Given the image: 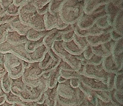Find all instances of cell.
I'll return each mask as SVG.
<instances>
[{"mask_svg":"<svg viewBox=\"0 0 123 106\" xmlns=\"http://www.w3.org/2000/svg\"><path fill=\"white\" fill-rule=\"evenodd\" d=\"M63 45L65 50L73 55H76L83 52V50L80 48L73 40L68 42H63Z\"/></svg>","mask_w":123,"mask_h":106,"instance_id":"23","label":"cell"},{"mask_svg":"<svg viewBox=\"0 0 123 106\" xmlns=\"http://www.w3.org/2000/svg\"><path fill=\"white\" fill-rule=\"evenodd\" d=\"M6 101L10 104L19 103L21 104L23 106H26L27 101H23L19 96L13 94L11 92L6 94Z\"/></svg>","mask_w":123,"mask_h":106,"instance_id":"29","label":"cell"},{"mask_svg":"<svg viewBox=\"0 0 123 106\" xmlns=\"http://www.w3.org/2000/svg\"><path fill=\"white\" fill-rule=\"evenodd\" d=\"M6 93L4 92L1 85V81L0 78V97L6 95Z\"/></svg>","mask_w":123,"mask_h":106,"instance_id":"56","label":"cell"},{"mask_svg":"<svg viewBox=\"0 0 123 106\" xmlns=\"http://www.w3.org/2000/svg\"><path fill=\"white\" fill-rule=\"evenodd\" d=\"M113 29L117 33L123 35V10L120 9L115 17L112 25Z\"/></svg>","mask_w":123,"mask_h":106,"instance_id":"21","label":"cell"},{"mask_svg":"<svg viewBox=\"0 0 123 106\" xmlns=\"http://www.w3.org/2000/svg\"><path fill=\"white\" fill-rule=\"evenodd\" d=\"M10 25L13 31L23 35H26L28 31L31 28L29 26L23 24L20 21L18 16L11 22Z\"/></svg>","mask_w":123,"mask_h":106,"instance_id":"18","label":"cell"},{"mask_svg":"<svg viewBox=\"0 0 123 106\" xmlns=\"http://www.w3.org/2000/svg\"><path fill=\"white\" fill-rule=\"evenodd\" d=\"M79 0V1H84L85 0Z\"/></svg>","mask_w":123,"mask_h":106,"instance_id":"63","label":"cell"},{"mask_svg":"<svg viewBox=\"0 0 123 106\" xmlns=\"http://www.w3.org/2000/svg\"><path fill=\"white\" fill-rule=\"evenodd\" d=\"M60 70L61 69L58 66L55 70L51 71L49 77L48 78L49 88H53L56 86L58 78L60 75Z\"/></svg>","mask_w":123,"mask_h":106,"instance_id":"27","label":"cell"},{"mask_svg":"<svg viewBox=\"0 0 123 106\" xmlns=\"http://www.w3.org/2000/svg\"><path fill=\"white\" fill-rule=\"evenodd\" d=\"M61 70L67 71L75 70L73 68L65 61L61 58V61L59 65Z\"/></svg>","mask_w":123,"mask_h":106,"instance_id":"43","label":"cell"},{"mask_svg":"<svg viewBox=\"0 0 123 106\" xmlns=\"http://www.w3.org/2000/svg\"><path fill=\"white\" fill-rule=\"evenodd\" d=\"M25 86L26 84L23 81L22 76L18 78L12 79L11 92L16 95L19 96L24 90Z\"/></svg>","mask_w":123,"mask_h":106,"instance_id":"22","label":"cell"},{"mask_svg":"<svg viewBox=\"0 0 123 106\" xmlns=\"http://www.w3.org/2000/svg\"><path fill=\"white\" fill-rule=\"evenodd\" d=\"M28 40L26 35H23L14 31H9L7 35L6 42L12 44H25Z\"/></svg>","mask_w":123,"mask_h":106,"instance_id":"14","label":"cell"},{"mask_svg":"<svg viewBox=\"0 0 123 106\" xmlns=\"http://www.w3.org/2000/svg\"><path fill=\"white\" fill-rule=\"evenodd\" d=\"M111 2L114 6L123 8V0H111Z\"/></svg>","mask_w":123,"mask_h":106,"instance_id":"52","label":"cell"},{"mask_svg":"<svg viewBox=\"0 0 123 106\" xmlns=\"http://www.w3.org/2000/svg\"><path fill=\"white\" fill-rule=\"evenodd\" d=\"M80 80L79 78H73L70 79V83L72 87L74 88H78Z\"/></svg>","mask_w":123,"mask_h":106,"instance_id":"49","label":"cell"},{"mask_svg":"<svg viewBox=\"0 0 123 106\" xmlns=\"http://www.w3.org/2000/svg\"><path fill=\"white\" fill-rule=\"evenodd\" d=\"M63 40L55 41L52 45L51 48L61 58L63 59L64 57L68 53L63 46Z\"/></svg>","mask_w":123,"mask_h":106,"instance_id":"25","label":"cell"},{"mask_svg":"<svg viewBox=\"0 0 123 106\" xmlns=\"http://www.w3.org/2000/svg\"><path fill=\"white\" fill-rule=\"evenodd\" d=\"M13 3V0H0V4H1L5 11Z\"/></svg>","mask_w":123,"mask_h":106,"instance_id":"50","label":"cell"},{"mask_svg":"<svg viewBox=\"0 0 123 106\" xmlns=\"http://www.w3.org/2000/svg\"><path fill=\"white\" fill-rule=\"evenodd\" d=\"M86 38L89 44L92 46L102 44L111 39L110 33L87 36Z\"/></svg>","mask_w":123,"mask_h":106,"instance_id":"13","label":"cell"},{"mask_svg":"<svg viewBox=\"0 0 123 106\" xmlns=\"http://www.w3.org/2000/svg\"><path fill=\"white\" fill-rule=\"evenodd\" d=\"M0 81L1 85L4 92L6 93L10 92L12 79L9 76L7 72L0 78Z\"/></svg>","mask_w":123,"mask_h":106,"instance_id":"28","label":"cell"},{"mask_svg":"<svg viewBox=\"0 0 123 106\" xmlns=\"http://www.w3.org/2000/svg\"><path fill=\"white\" fill-rule=\"evenodd\" d=\"M12 106H23L21 104L19 103H14L12 104Z\"/></svg>","mask_w":123,"mask_h":106,"instance_id":"62","label":"cell"},{"mask_svg":"<svg viewBox=\"0 0 123 106\" xmlns=\"http://www.w3.org/2000/svg\"><path fill=\"white\" fill-rule=\"evenodd\" d=\"M5 14L4 9L3 8L1 4H0V17L3 16Z\"/></svg>","mask_w":123,"mask_h":106,"instance_id":"59","label":"cell"},{"mask_svg":"<svg viewBox=\"0 0 123 106\" xmlns=\"http://www.w3.org/2000/svg\"><path fill=\"white\" fill-rule=\"evenodd\" d=\"M62 59L68 63L76 71L78 70L81 65V61L78 59L75 55L69 53H68Z\"/></svg>","mask_w":123,"mask_h":106,"instance_id":"26","label":"cell"},{"mask_svg":"<svg viewBox=\"0 0 123 106\" xmlns=\"http://www.w3.org/2000/svg\"><path fill=\"white\" fill-rule=\"evenodd\" d=\"M123 8H119L114 6L110 1L105 5V10L108 17V20L110 26H112L113 22L115 17L119 10Z\"/></svg>","mask_w":123,"mask_h":106,"instance_id":"19","label":"cell"},{"mask_svg":"<svg viewBox=\"0 0 123 106\" xmlns=\"http://www.w3.org/2000/svg\"><path fill=\"white\" fill-rule=\"evenodd\" d=\"M7 72L4 66V63L0 62V78Z\"/></svg>","mask_w":123,"mask_h":106,"instance_id":"54","label":"cell"},{"mask_svg":"<svg viewBox=\"0 0 123 106\" xmlns=\"http://www.w3.org/2000/svg\"><path fill=\"white\" fill-rule=\"evenodd\" d=\"M23 60L11 53L5 54L4 64L7 72L12 79L20 78L25 68Z\"/></svg>","mask_w":123,"mask_h":106,"instance_id":"2","label":"cell"},{"mask_svg":"<svg viewBox=\"0 0 123 106\" xmlns=\"http://www.w3.org/2000/svg\"><path fill=\"white\" fill-rule=\"evenodd\" d=\"M29 0H13V3L17 6L20 7Z\"/></svg>","mask_w":123,"mask_h":106,"instance_id":"53","label":"cell"},{"mask_svg":"<svg viewBox=\"0 0 123 106\" xmlns=\"http://www.w3.org/2000/svg\"><path fill=\"white\" fill-rule=\"evenodd\" d=\"M47 52L54 60L58 61L61 60V58L53 50L51 47L47 48Z\"/></svg>","mask_w":123,"mask_h":106,"instance_id":"47","label":"cell"},{"mask_svg":"<svg viewBox=\"0 0 123 106\" xmlns=\"http://www.w3.org/2000/svg\"><path fill=\"white\" fill-rule=\"evenodd\" d=\"M43 37L36 41L28 40L25 44V48L26 51L29 53L34 52L38 47L43 44Z\"/></svg>","mask_w":123,"mask_h":106,"instance_id":"30","label":"cell"},{"mask_svg":"<svg viewBox=\"0 0 123 106\" xmlns=\"http://www.w3.org/2000/svg\"><path fill=\"white\" fill-rule=\"evenodd\" d=\"M84 1L64 0L59 14L62 20L68 24L77 23L84 14Z\"/></svg>","mask_w":123,"mask_h":106,"instance_id":"1","label":"cell"},{"mask_svg":"<svg viewBox=\"0 0 123 106\" xmlns=\"http://www.w3.org/2000/svg\"><path fill=\"white\" fill-rule=\"evenodd\" d=\"M0 106H12V104H10L6 101L5 103L1 105H0Z\"/></svg>","mask_w":123,"mask_h":106,"instance_id":"61","label":"cell"},{"mask_svg":"<svg viewBox=\"0 0 123 106\" xmlns=\"http://www.w3.org/2000/svg\"><path fill=\"white\" fill-rule=\"evenodd\" d=\"M60 75L67 79L73 78H79L80 74L76 71H67L60 70Z\"/></svg>","mask_w":123,"mask_h":106,"instance_id":"34","label":"cell"},{"mask_svg":"<svg viewBox=\"0 0 123 106\" xmlns=\"http://www.w3.org/2000/svg\"><path fill=\"white\" fill-rule=\"evenodd\" d=\"M123 74H116L114 81L115 90L122 92L123 90Z\"/></svg>","mask_w":123,"mask_h":106,"instance_id":"36","label":"cell"},{"mask_svg":"<svg viewBox=\"0 0 123 106\" xmlns=\"http://www.w3.org/2000/svg\"><path fill=\"white\" fill-rule=\"evenodd\" d=\"M95 25L99 28L105 29L110 26L108 20V17L106 14L103 16L98 19L96 22Z\"/></svg>","mask_w":123,"mask_h":106,"instance_id":"35","label":"cell"},{"mask_svg":"<svg viewBox=\"0 0 123 106\" xmlns=\"http://www.w3.org/2000/svg\"><path fill=\"white\" fill-rule=\"evenodd\" d=\"M73 40L80 47V48L83 50L88 47L89 44L87 40L86 37L78 36L75 33Z\"/></svg>","mask_w":123,"mask_h":106,"instance_id":"32","label":"cell"},{"mask_svg":"<svg viewBox=\"0 0 123 106\" xmlns=\"http://www.w3.org/2000/svg\"><path fill=\"white\" fill-rule=\"evenodd\" d=\"M83 52L85 58L87 60L90 58L94 54L93 52L92 46L90 44L83 50Z\"/></svg>","mask_w":123,"mask_h":106,"instance_id":"46","label":"cell"},{"mask_svg":"<svg viewBox=\"0 0 123 106\" xmlns=\"http://www.w3.org/2000/svg\"><path fill=\"white\" fill-rule=\"evenodd\" d=\"M105 14H106L104 5L99 7L90 14H86L84 13L77 22V25L80 29H88L95 25L96 21L99 18Z\"/></svg>","mask_w":123,"mask_h":106,"instance_id":"5","label":"cell"},{"mask_svg":"<svg viewBox=\"0 0 123 106\" xmlns=\"http://www.w3.org/2000/svg\"><path fill=\"white\" fill-rule=\"evenodd\" d=\"M18 16H11L5 14L0 17V28L2 26L10 23L16 19Z\"/></svg>","mask_w":123,"mask_h":106,"instance_id":"39","label":"cell"},{"mask_svg":"<svg viewBox=\"0 0 123 106\" xmlns=\"http://www.w3.org/2000/svg\"><path fill=\"white\" fill-rule=\"evenodd\" d=\"M93 53L98 56L104 57L109 55L104 50L101 44L92 46Z\"/></svg>","mask_w":123,"mask_h":106,"instance_id":"38","label":"cell"},{"mask_svg":"<svg viewBox=\"0 0 123 106\" xmlns=\"http://www.w3.org/2000/svg\"><path fill=\"white\" fill-rule=\"evenodd\" d=\"M108 74V72L104 69L98 70L95 68L94 65L87 64L85 65L83 75L103 81L104 83L106 84Z\"/></svg>","mask_w":123,"mask_h":106,"instance_id":"10","label":"cell"},{"mask_svg":"<svg viewBox=\"0 0 123 106\" xmlns=\"http://www.w3.org/2000/svg\"><path fill=\"white\" fill-rule=\"evenodd\" d=\"M43 93L38 86L33 87L26 85L25 89L19 96L25 101L37 102Z\"/></svg>","mask_w":123,"mask_h":106,"instance_id":"8","label":"cell"},{"mask_svg":"<svg viewBox=\"0 0 123 106\" xmlns=\"http://www.w3.org/2000/svg\"><path fill=\"white\" fill-rule=\"evenodd\" d=\"M0 52L4 54L11 53L24 61L32 63L30 53L26 50L25 44L13 45L6 42L0 45Z\"/></svg>","mask_w":123,"mask_h":106,"instance_id":"4","label":"cell"},{"mask_svg":"<svg viewBox=\"0 0 123 106\" xmlns=\"http://www.w3.org/2000/svg\"><path fill=\"white\" fill-rule=\"evenodd\" d=\"M61 60L58 61L53 60L50 65L45 70H44V72H51L56 68L59 65ZM43 72V73H44Z\"/></svg>","mask_w":123,"mask_h":106,"instance_id":"45","label":"cell"},{"mask_svg":"<svg viewBox=\"0 0 123 106\" xmlns=\"http://www.w3.org/2000/svg\"><path fill=\"white\" fill-rule=\"evenodd\" d=\"M113 29V27L111 26L103 29L99 28L95 25L88 29H82L79 28L76 23L75 25L74 31L75 33L78 36L86 37L91 35H98L104 33H110Z\"/></svg>","mask_w":123,"mask_h":106,"instance_id":"7","label":"cell"},{"mask_svg":"<svg viewBox=\"0 0 123 106\" xmlns=\"http://www.w3.org/2000/svg\"><path fill=\"white\" fill-rule=\"evenodd\" d=\"M53 59L48 52L46 53L42 60L39 62V66L42 70H45L50 65Z\"/></svg>","mask_w":123,"mask_h":106,"instance_id":"33","label":"cell"},{"mask_svg":"<svg viewBox=\"0 0 123 106\" xmlns=\"http://www.w3.org/2000/svg\"><path fill=\"white\" fill-rule=\"evenodd\" d=\"M43 72L44 70L39 67V62L32 63L29 68L25 69L22 76L23 81L27 86L36 87L38 85Z\"/></svg>","mask_w":123,"mask_h":106,"instance_id":"3","label":"cell"},{"mask_svg":"<svg viewBox=\"0 0 123 106\" xmlns=\"http://www.w3.org/2000/svg\"><path fill=\"white\" fill-rule=\"evenodd\" d=\"M51 0H31V2L37 9L41 8L49 3Z\"/></svg>","mask_w":123,"mask_h":106,"instance_id":"42","label":"cell"},{"mask_svg":"<svg viewBox=\"0 0 123 106\" xmlns=\"http://www.w3.org/2000/svg\"><path fill=\"white\" fill-rule=\"evenodd\" d=\"M111 54L117 66L119 69H123V37L115 41Z\"/></svg>","mask_w":123,"mask_h":106,"instance_id":"11","label":"cell"},{"mask_svg":"<svg viewBox=\"0 0 123 106\" xmlns=\"http://www.w3.org/2000/svg\"><path fill=\"white\" fill-rule=\"evenodd\" d=\"M75 35L74 31H72L70 32L62 35V38L64 42H68L73 40Z\"/></svg>","mask_w":123,"mask_h":106,"instance_id":"44","label":"cell"},{"mask_svg":"<svg viewBox=\"0 0 123 106\" xmlns=\"http://www.w3.org/2000/svg\"><path fill=\"white\" fill-rule=\"evenodd\" d=\"M111 39L114 41H117L119 39L123 37V35L117 33L113 29L110 32Z\"/></svg>","mask_w":123,"mask_h":106,"instance_id":"48","label":"cell"},{"mask_svg":"<svg viewBox=\"0 0 123 106\" xmlns=\"http://www.w3.org/2000/svg\"><path fill=\"white\" fill-rule=\"evenodd\" d=\"M75 56L76 57H77V58L81 61H82L85 60H86L85 58V56H84L83 52L79 54V55H76Z\"/></svg>","mask_w":123,"mask_h":106,"instance_id":"55","label":"cell"},{"mask_svg":"<svg viewBox=\"0 0 123 106\" xmlns=\"http://www.w3.org/2000/svg\"><path fill=\"white\" fill-rule=\"evenodd\" d=\"M49 4L45 5L41 8L37 9V13L39 14L44 15L49 11Z\"/></svg>","mask_w":123,"mask_h":106,"instance_id":"51","label":"cell"},{"mask_svg":"<svg viewBox=\"0 0 123 106\" xmlns=\"http://www.w3.org/2000/svg\"><path fill=\"white\" fill-rule=\"evenodd\" d=\"M47 51V48L43 44L38 47L34 52L30 53L32 63L40 62Z\"/></svg>","mask_w":123,"mask_h":106,"instance_id":"20","label":"cell"},{"mask_svg":"<svg viewBox=\"0 0 123 106\" xmlns=\"http://www.w3.org/2000/svg\"><path fill=\"white\" fill-rule=\"evenodd\" d=\"M111 0H85L83 2V10L85 13L90 14L99 7L104 6Z\"/></svg>","mask_w":123,"mask_h":106,"instance_id":"12","label":"cell"},{"mask_svg":"<svg viewBox=\"0 0 123 106\" xmlns=\"http://www.w3.org/2000/svg\"><path fill=\"white\" fill-rule=\"evenodd\" d=\"M49 30L39 31L31 28L29 30L26 35V37L28 40L36 41L43 37Z\"/></svg>","mask_w":123,"mask_h":106,"instance_id":"24","label":"cell"},{"mask_svg":"<svg viewBox=\"0 0 123 106\" xmlns=\"http://www.w3.org/2000/svg\"><path fill=\"white\" fill-rule=\"evenodd\" d=\"M79 79L83 83L91 90L109 91L107 85L103 81L87 77L83 75H80Z\"/></svg>","mask_w":123,"mask_h":106,"instance_id":"9","label":"cell"},{"mask_svg":"<svg viewBox=\"0 0 123 106\" xmlns=\"http://www.w3.org/2000/svg\"><path fill=\"white\" fill-rule=\"evenodd\" d=\"M64 0H51L49 4V13L53 15L59 13L61 6Z\"/></svg>","mask_w":123,"mask_h":106,"instance_id":"31","label":"cell"},{"mask_svg":"<svg viewBox=\"0 0 123 106\" xmlns=\"http://www.w3.org/2000/svg\"><path fill=\"white\" fill-rule=\"evenodd\" d=\"M31 63L29 62H26V61H23V65L24 66V68L27 69L29 68L31 66Z\"/></svg>","mask_w":123,"mask_h":106,"instance_id":"58","label":"cell"},{"mask_svg":"<svg viewBox=\"0 0 123 106\" xmlns=\"http://www.w3.org/2000/svg\"><path fill=\"white\" fill-rule=\"evenodd\" d=\"M44 15L38 13L37 12L33 17L29 24V26L32 29L39 31L46 30L44 24Z\"/></svg>","mask_w":123,"mask_h":106,"instance_id":"15","label":"cell"},{"mask_svg":"<svg viewBox=\"0 0 123 106\" xmlns=\"http://www.w3.org/2000/svg\"><path fill=\"white\" fill-rule=\"evenodd\" d=\"M62 35L60 30L54 28L49 30L44 37L43 44L47 48L51 47L54 42L56 40L57 37Z\"/></svg>","mask_w":123,"mask_h":106,"instance_id":"17","label":"cell"},{"mask_svg":"<svg viewBox=\"0 0 123 106\" xmlns=\"http://www.w3.org/2000/svg\"><path fill=\"white\" fill-rule=\"evenodd\" d=\"M67 80V79L60 75L58 78V81L59 83H62L64 82Z\"/></svg>","mask_w":123,"mask_h":106,"instance_id":"57","label":"cell"},{"mask_svg":"<svg viewBox=\"0 0 123 106\" xmlns=\"http://www.w3.org/2000/svg\"><path fill=\"white\" fill-rule=\"evenodd\" d=\"M102 64L104 69L108 73H114L116 74L121 70L116 65L111 54L104 58Z\"/></svg>","mask_w":123,"mask_h":106,"instance_id":"16","label":"cell"},{"mask_svg":"<svg viewBox=\"0 0 123 106\" xmlns=\"http://www.w3.org/2000/svg\"><path fill=\"white\" fill-rule=\"evenodd\" d=\"M104 58L93 54L90 59L87 60V64L92 65H97L101 64L103 62Z\"/></svg>","mask_w":123,"mask_h":106,"instance_id":"40","label":"cell"},{"mask_svg":"<svg viewBox=\"0 0 123 106\" xmlns=\"http://www.w3.org/2000/svg\"><path fill=\"white\" fill-rule=\"evenodd\" d=\"M5 54L0 52V62L4 63Z\"/></svg>","mask_w":123,"mask_h":106,"instance_id":"60","label":"cell"},{"mask_svg":"<svg viewBox=\"0 0 123 106\" xmlns=\"http://www.w3.org/2000/svg\"><path fill=\"white\" fill-rule=\"evenodd\" d=\"M20 6H17L13 3L5 10L6 14L11 16H18Z\"/></svg>","mask_w":123,"mask_h":106,"instance_id":"37","label":"cell"},{"mask_svg":"<svg viewBox=\"0 0 123 106\" xmlns=\"http://www.w3.org/2000/svg\"><path fill=\"white\" fill-rule=\"evenodd\" d=\"M44 19L46 30H50L54 28L62 30L68 25L62 20L59 13L53 15L48 11L44 14Z\"/></svg>","mask_w":123,"mask_h":106,"instance_id":"6","label":"cell"},{"mask_svg":"<svg viewBox=\"0 0 123 106\" xmlns=\"http://www.w3.org/2000/svg\"><path fill=\"white\" fill-rule=\"evenodd\" d=\"M115 42V41L111 39L108 42L101 44L104 50L108 55H109L111 54L112 49Z\"/></svg>","mask_w":123,"mask_h":106,"instance_id":"41","label":"cell"},{"mask_svg":"<svg viewBox=\"0 0 123 106\" xmlns=\"http://www.w3.org/2000/svg\"><path fill=\"white\" fill-rule=\"evenodd\" d=\"M57 0L63 1V0Z\"/></svg>","mask_w":123,"mask_h":106,"instance_id":"64","label":"cell"}]
</instances>
